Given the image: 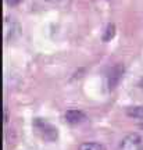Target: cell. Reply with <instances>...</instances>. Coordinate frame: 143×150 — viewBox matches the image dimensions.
Here are the masks:
<instances>
[{"instance_id": "6da1fadb", "label": "cell", "mask_w": 143, "mask_h": 150, "mask_svg": "<svg viewBox=\"0 0 143 150\" xmlns=\"http://www.w3.org/2000/svg\"><path fill=\"white\" fill-rule=\"evenodd\" d=\"M33 131L35 134L43 140H47V142H54L58 138V131L56 127H53L52 124L43 120V118H35L33 122H32Z\"/></svg>"}, {"instance_id": "7a4b0ae2", "label": "cell", "mask_w": 143, "mask_h": 150, "mask_svg": "<svg viewBox=\"0 0 143 150\" xmlns=\"http://www.w3.org/2000/svg\"><path fill=\"white\" fill-rule=\"evenodd\" d=\"M121 150H143V135L129 134L121 140Z\"/></svg>"}, {"instance_id": "3957f363", "label": "cell", "mask_w": 143, "mask_h": 150, "mask_svg": "<svg viewBox=\"0 0 143 150\" xmlns=\"http://www.w3.org/2000/svg\"><path fill=\"white\" fill-rule=\"evenodd\" d=\"M20 35V25L13 18L6 17L4 20V39L6 40H13L14 38Z\"/></svg>"}, {"instance_id": "277c9868", "label": "cell", "mask_w": 143, "mask_h": 150, "mask_svg": "<svg viewBox=\"0 0 143 150\" xmlns=\"http://www.w3.org/2000/svg\"><path fill=\"white\" fill-rule=\"evenodd\" d=\"M86 120V114L84 111H81V110H76V108H71L68 111L65 112V121L68 124H79L82 121H85Z\"/></svg>"}, {"instance_id": "5b68a950", "label": "cell", "mask_w": 143, "mask_h": 150, "mask_svg": "<svg viewBox=\"0 0 143 150\" xmlns=\"http://www.w3.org/2000/svg\"><path fill=\"white\" fill-rule=\"evenodd\" d=\"M122 72H124V68H122L121 65H117V67H114L110 71V74L107 76V79H108V88L110 89H113L118 83V81L121 79V76H122Z\"/></svg>"}, {"instance_id": "8992f818", "label": "cell", "mask_w": 143, "mask_h": 150, "mask_svg": "<svg viewBox=\"0 0 143 150\" xmlns=\"http://www.w3.org/2000/svg\"><path fill=\"white\" fill-rule=\"evenodd\" d=\"M127 115L131 118L140 120L143 122V106H133V107L127 108Z\"/></svg>"}, {"instance_id": "52a82bcc", "label": "cell", "mask_w": 143, "mask_h": 150, "mask_svg": "<svg viewBox=\"0 0 143 150\" xmlns=\"http://www.w3.org/2000/svg\"><path fill=\"white\" fill-rule=\"evenodd\" d=\"M79 150H106L103 147V145L96 143V142H86L79 146Z\"/></svg>"}, {"instance_id": "ba28073f", "label": "cell", "mask_w": 143, "mask_h": 150, "mask_svg": "<svg viewBox=\"0 0 143 150\" xmlns=\"http://www.w3.org/2000/svg\"><path fill=\"white\" fill-rule=\"evenodd\" d=\"M115 35V25L114 24H108L106 28V31H104V35H103V40L104 42H108L110 39H113Z\"/></svg>"}, {"instance_id": "9c48e42d", "label": "cell", "mask_w": 143, "mask_h": 150, "mask_svg": "<svg viewBox=\"0 0 143 150\" xmlns=\"http://www.w3.org/2000/svg\"><path fill=\"white\" fill-rule=\"evenodd\" d=\"M22 0H6V4L10 6V7H16V6L21 4Z\"/></svg>"}, {"instance_id": "30bf717a", "label": "cell", "mask_w": 143, "mask_h": 150, "mask_svg": "<svg viewBox=\"0 0 143 150\" xmlns=\"http://www.w3.org/2000/svg\"><path fill=\"white\" fill-rule=\"evenodd\" d=\"M8 121V111H7V107L4 106V122Z\"/></svg>"}, {"instance_id": "8fae6325", "label": "cell", "mask_w": 143, "mask_h": 150, "mask_svg": "<svg viewBox=\"0 0 143 150\" xmlns=\"http://www.w3.org/2000/svg\"><path fill=\"white\" fill-rule=\"evenodd\" d=\"M139 86H140V88H142V89H143V78H142V79H140V81H139Z\"/></svg>"}, {"instance_id": "7c38bea8", "label": "cell", "mask_w": 143, "mask_h": 150, "mask_svg": "<svg viewBox=\"0 0 143 150\" xmlns=\"http://www.w3.org/2000/svg\"><path fill=\"white\" fill-rule=\"evenodd\" d=\"M46 1H52V3H57V1H61V0H46Z\"/></svg>"}, {"instance_id": "4fadbf2b", "label": "cell", "mask_w": 143, "mask_h": 150, "mask_svg": "<svg viewBox=\"0 0 143 150\" xmlns=\"http://www.w3.org/2000/svg\"><path fill=\"white\" fill-rule=\"evenodd\" d=\"M140 128H142V129H143V124H140Z\"/></svg>"}]
</instances>
